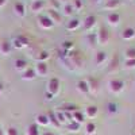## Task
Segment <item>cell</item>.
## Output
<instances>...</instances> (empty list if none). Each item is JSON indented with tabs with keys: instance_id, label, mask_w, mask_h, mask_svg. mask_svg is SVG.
I'll return each mask as SVG.
<instances>
[{
	"instance_id": "30bf717a",
	"label": "cell",
	"mask_w": 135,
	"mask_h": 135,
	"mask_svg": "<svg viewBox=\"0 0 135 135\" xmlns=\"http://www.w3.org/2000/svg\"><path fill=\"white\" fill-rule=\"evenodd\" d=\"M11 43H12V47H15V49H23L25 46H27V45H28V39L20 35V37L15 38Z\"/></svg>"
},
{
	"instance_id": "8fae6325",
	"label": "cell",
	"mask_w": 135,
	"mask_h": 135,
	"mask_svg": "<svg viewBox=\"0 0 135 135\" xmlns=\"http://www.w3.org/2000/svg\"><path fill=\"white\" fill-rule=\"evenodd\" d=\"M97 114H99V108H97L96 105H88V107L85 108V112H84L85 118H88V119H93V118H96Z\"/></svg>"
},
{
	"instance_id": "ab89813d",
	"label": "cell",
	"mask_w": 135,
	"mask_h": 135,
	"mask_svg": "<svg viewBox=\"0 0 135 135\" xmlns=\"http://www.w3.org/2000/svg\"><path fill=\"white\" fill-rule=\"evenodd\" d=\"M45 97H46V100H53V99H54V95H51L50 92L46 91V93H45Z\"/></svg>"
},
{
	"instance_id": "3957f363",
	"label": "cell",
	"mask_w": 135,
	"mask_h": 135,
	"mask_svg": "<svg viewBox=\"0 0 135 135\" xmlns=\"http://www.w3.org/2000/svg\"><path fill=\"white\" fill-rule=\"evenodd\" d=\"M47 92H50L51 95H57L60 92V80L58 78H50L47 83Z\"/></svg>"
},
{
	"instance_id": "5b68a950",
	"label": "cell",
	"mask_w": 135,
	"mask_h": 135,
	"mask_svg": "<svg viewBox=\"0 0 135 135\" xmlns=\"http://www.w3.org/2000/svg\"><path fill=\"white\" fill-rule=\"evenodd\" d=\"M34 70H35L37 76H41V77L46 76V74L49 73L47 64H46V62H39V61H38V62L35 64V68H34Z\"/></svg>"
},
{
	"instance_id": "e575fe53",
	"label": "cell",
	"mask_w": 135,
	"mask_h": 135,
	"mask_svg": "<svg viewBox=\"0 0 135 135\" xmlns=\"http://www.w3.org/2000/svg\"><path fill=\"white\" fill-rule=\"evenodd\" d=\"M124 66L128 68V69H134V68H135V60H126Z\"/></svg>"
},
{
	"instance_id": "f1b7e54d",
	"label": "cell",
	"mask_w": 135,
	"mask_h": 135,
	"mask_svg": "<svg viewBox=\"0 0 135 135\" xmlns=\"http://www.w3.org/2000/svg\"><path fill=\"white\" fill-rule=\"evenodd\" d=\"M124 55H126V60H135V47L127 49Z\"/></svg>"
},
{
	"instance_id": "cb8c5ba5",
	"label": "cell",
	"mask_w": 135,
	"mask_h": 135,
	"mask_svg": "<svg viewBox=\"0 0 135 135\" xmlns=\"http://www.w3.org/2000/svg\"><path fill=\"white\" fill-rule=\"evenodd\" d=\"M120 4L119 0H107V3L104 4V9H111V11H115V8H118Z\"/></svg>"
},
{
	"instance_id": "1f68e13d",
	"label": "cell",
	"mask_w": 135,
	"mask_h": 135,
	"mask_svg": "<svg viewBox=\"0 0 135 135\" xmlns=\"http://www.w3.org/2000/svg\"><path fill=\"white\" fill-rule=\"evenodd\" d=\"M49 58V53L47 51H41L39 53V55H38V57H37V60L39 61V62H46V60Z\"/></svg>"
},
{
	"instance_id": "9c48e42d",
	"label": "cell",
	"mask_w": 135,
	"mask_h": 135,
	"mask_svg": "<svg viewBox=\"0 0 135 135\" xmlns=\"http://www.w3.org/2000/svg\"><path fill=\"white\" fill-rule=\"evenodd\" d=\"M95 26H96V16H93V15L86 16L85 20L83 22V27H84V30H86V31L92 30Z\"/></svg>"
},
{
	"instance_id": "ac0fdd59",
	"label": "cell",
	"mask_w": 135,
	"mask_h": 135,
	"mask_svg": "<svg viewBox=\"0 0 135 135\" xmlns=\"http://www.w3.org/2000/svg\"><path fill=\"white\" fill-rule=\"evenodd\" d=\"M14 11H15V14H16L19 18L26 16V7H25L23 3H20V2L15 3V6H14Z\"/></svg>"
},
{
	"instance_id": "5bb4252c",
	"label": "cell",
	"mask_w": 135,
	"mask_h": 135,
	"mask_svg": "<svg viewBox=\"0 0 135 135\" xmlns=\"http://www.w3.org/2000/svg\"><path fill=\"white\" fill-rule=\"evenodd\" d=\"M35 77H37V73L34 69H31V68H27V69L22 73V80H25V81H32Z\"/></svg>"
},
{
	"instance_id": "74e56055",
	"label": "cell",
	"mask_w": 135,
	"mask_h": 135,
	"mask_svg": "<svg viewBox=\"0 0 135 135\" xmlns=\"http://www.w3.org/2000/svg\"><path fill=\"white\" fill-rule=\"evenodd\" d=\"M62 47H64V49H66V50H72V49H73V42H70V41L64 42Z\"/></svg>"
},
{
	"instance_id": "d6986e66",
	"label": "cell",
	"mask_w": 135,
	"mask_h": 135,
	"mask_svg": "<svg viewBox=\"0 0 135 135\" xmlns=\"http://www.w3.org/2000/svg\"><path fill=\"white\" fill-rule=\"evenodd\" d=\"M47 16L53 20V23L55 25V23H60L61 22V15H60V12L57 9H53V8H49V11H47Z\"/></svg>"
},
{
	"instance_id": "7402d4cb",
	"label": "cell",
	"mask_w": 135,
	"mask_h": 135,
	"mask_svg": "<svg viewBox=\"0 0 135 135\" xmlns=\"http://www.w3.org/2000/svg\"><path fill=\"white\" fill-rule=\"evenodd\" d=\"M105 60H107V53L103 51V50H99V51L96 53V57H95V62H96V65H101Z\"/></svg>"
},
{
	"instance_id": "f35d334b",
	"label": "cell",
	"mask_w": 135,
	"mask_h": 135,
	"mask_svg": "<svg viewBox=\"0 0 135 135\" xmlns=\"http://www.w3.org/2000/svg\"><path fill=\"white\" fill-rule=\"evenodd\" d=\"M88 39L91 43H97V37H96V34H89L88 35Z\"/></svg>"
},
{
	"instance_id": "7dc6e473",
	"label": "cell",
	"mask_w": 135,
	"mask_h": 135,
	"mask_svg": "<svg viewBox=\"0 0 135 135\" xmlns=\"http://www.w3.org/2000/svg\"><path fill=\"white\" fill-rule=\"evenodd\" d=\"M132 135H135V134H132Z\"/></svg>"
},
{
	"instance_id": "d590c367",
	"label": "cell",
	"mask_w": 135,
	"mask_h": 135,
	"mask_svg": "<svg viewBox=\"0 0 135 135\" xmlns=\"http://www.w3.org/2000/svg\"><path fill=\"white\" fill-rule=\"evenodd\" d=\"M118 57H116V55H115V57H114V60H112V62H111V66H109V72H112V70H114V68H115V69H116V68H118Z\"/></svg>"
},
{
	"instance_id": "e0dca14e",
	"label": "cell",
	"mask_w": 135,
	"mask_h": 135,
	"mask_svg": "<svg viewBox=\"0 0 135 135\" xmlns=\"http://www.w3.org/2000/svg\"><path fill=\"white\" fill-rule=\"evenodd\" d=\"M76 88H77V91L80 92L81 95H88L89 93V86H88L86 80H80V81L77 83Z\"/></svg>"
},
{
	"instance_id": "d4e9b609",
	"label": "cell",
	"mask_w": 135,
	"mask_h": 135,
	"mask_svg": "<svg viewBox=\"0 0 135 135\" xmlns=\"http://www.w3.org/2000/svg\"><path fill=\"white\" fill-rule=\"evenodd\" d=\"M26 135H41L39 134V130H38V126L35 124V123H32V124H30L26 130Z\"/></svg>"
},
{
	"instance_id": "277c9868",
	"label": "cell",
	"mask_w": 135,
	"mask_h": 135,
	"mask_svg": "<svg viewBox=\"0 0 135 135\" xmlns=\"http://www.w3.org/2000/svg\"><path fill=\"white\" fill-rule=\"evenodd\" d=\"M38 23H39V26H41L43 30H49V28H51V27L54 26L53 20H51L47 15H41V16L38 18Z\"/></svg>"
},
{
	"instance_id": "6da1fadb",
	"label": "cell",
	"mask_w": 135,
	"mask_h": 135,
	"mask_svg": "<svg viewBox=\"0 0 135 135\" xmlns=\"http://www.w3.org/2000/svg\"><path fill=\"white\" fill-rule=\"evenodd\" d=\"M124 86H126L124 81L120 80V78H111V80L108 81V89H109V92L114 93V95L122 93Z\"/></svg>"
},
{
	"instance_id": "4dcf8cb0",
	"label": "cell",
	"mask_w": 135,
	"mask_h": 135,
	"mask_svg": "<svg viewBox=\"0 0 135 135\" xmlns=\"http://www.w3.org/2000/svg\"><path fill=\"white\" fill-rule=\"evenodd\" d=\"M4 135H19V131H18V128H16V127L9 126V127H7V130H6Z\"/></svg>"
},
{
	"instance_id": "ba28073f",
	"label": "cell",
	"mask_w": 135,
	"mask_h": 135,
	"mask_svg": "<svg viewBox=\"0 0 135 135\" xmlns=\"http://www.w3.org/2000/svg\"><path fill=\"white\" fill-rule=\"evenodd\" d=\"M46 3H45V0H32L31 2V6H30V9L32 12H41V11L45 8Z\"/></svg>"
},
{
	"instance_id": "603a6c76",
	"label": "cell",
	"mask_w": 135,
	"mask_h": 135,
	"mask_svg": "<svg viewBox=\"0 0 135 135\" xmlns=\"http://www.w3.org/2000/svg\"><path fill=\"white\" fill-rule=\"evenodd\" d=\"M47 118H49V124H51L54 127H61V123L58 122L57 116H55V112H49Z\"/></svg>"
},
{
	"instance_id": "83f0119b",
	"label": "cell",
	"mask_w": 135,
	"mask_h": 135,
	"mask_svg": "<svg viewBox=\"0 0 135 135\" xmlns=\"http://www.w3.org/2000/svg\"><path fill=\"white\" fill-rule=\"evenodd\" d=\"M80 126L81 124H78V123H76V122H72L70 124L66 126V128H68V131H70V132H77L78 130H80Z\"/></svg>"
},
{
	"instance_id": "836d02e7",
	"label": "cell",
	"mask_w": 135,
	"mask_h": 135,
	"mask_svg": "<svg viewBox=\"0 0 135 135\" xmlns=\"http://www.w3.org/2000/svg\"><path fill=\"white\" fill-rule=\"evenodd\" d=\"M118 111V105L115 103H108V112L109 114H115Z\"/></svg>"
},
{
	"instance_id": "2e32d148",
	"label": "cell",
	"mask_w": 135,
	"mask_h": 135,
	"mask_svg": "<svg viewBox=\"0 0 135 135\" xmlns=\"http://www.w3.org/2000/svg\"><path fill=\"white\" fill-rule=\"evenodd\" d=\"M11 50H12V43H11V42L3 41L2 43H0V54L8 55V54L11 53Z\"/></svg>"
},
{
	"instance_id": "bcb514c9",
	"label": "cell",
	"mask_w": 135,
	"mask_h": 135,
	"mask_svg": "<svg viewBox=\"0 0 135 135\" xmlns=\"http://www.w3.org/2000/svg\"><path fill=\"white\" fill-rule=\"evenodd\" d=\"M95 2H96V3H97V2H100V0H95Z\"/></svg>"
},
{
	"instance_id": "ffe728a7",
	"label": "cell",
	"mask_w": 135,
	"mask_h": 135,
	"mask_svg": "<svg viewBox=\"0 0 135 135\" xmlns=\"http://www.w3.org/2000/svg\"><path fill=\"white\" fill-rule=\"evenodd\" d=\"M72 122H76V123H78V124H83V123L85 122V115L83 114L81 111H74L73 114H72Z\"/></svg>"
},
{
	"instance_id": "d6a6232c",
	"label": "cell",
	"mask_w": 135,
	"mask_h": 135,
	"mask_svg": "<svg viewBox=\"0 0 135 135\" xmlns=\"http://www.w3.org/2000/svg\"><path fill=\"white\" fill-rule=\"evenodd\" d=\"M73 8H74V11H78V9H81L83 8V2L81 0H73Z\"/></svg>"
},
{
	"instance_id": "60d3db41",
	"label": "cell",
	"mask_w": 135,
	"mask_h": 135,
	"mask_svg": "<svg viewBox=\"0 0 135 135\" xmlns=\"http://www.w3.org/2000/svg\"><path fill=\"white\" fill-rule=\"evenodd\" d=\"M7 4V0H0V8H3Z\"/></svg>"
},
{
	"instance_id": "f546056e",
	"label": "cell",
	"mask_w": 135,
	"mask_h": 135,
	"mask_svg": "<svg viewBox=\"0 0 135 135\" xmlns=\"http://www.w3.org/2000/svg\"><path fill=\"white\" fill-rule=\"evenodd\" d=\"M55 116H57V119H58V122L61 123V124H65V123L68 122V119H66V116H65L64 112L57 111V112H55Z\"/></svg>"
},
{
	"instance_id": "f6af8a7d",
	"label": "cell",
	"mask_w": 135,
	"mask_h": 135,
	"mask_svg": "<svg viewBox=\"0 0 135 135\" xmlns=\"http://www.w3.org/2000/svg\"><path fill=\"white\" fill-rule=\"evenodd\" d=\"M0 135H4V132H3V130H0Z\"/></svg>"
},
{
	"instance_id": "484cf974",
	"label": "cell",
	"mask_w": 135,
	"mask_h": 135,
	"mask_svg": "<svg viewBox=\"0 0 135 135\" xmlns=\"http://www.w3.org/2000/svg\"><path fill=\"white\" fill-rule=\"evenodd\" d=\"M85 132H86V135H93V134L96 132V124H95V123H92V122L86 123Z\"/></svg>"
},
{
	"instance_id": "ee69618b",
	"label": "cell",
	"mask_w": 135,
	"mask_h": 135,
	"mask_svg": "<svg viewBox=\"0 0 135 135\" xmlns=\"http://www.w3.org/2000/svg\"><path fill=\"white\" fill-rule=\"evenodd\" d=\"M60 3H65V4H68V2H69V0H58Z\"/></svg>"
},
{
	"instance_id": "7bdbcfd3",
	"label": "cell",
	"mask_w": 135,
	"mask_h": 135,
	"mask_svg": "<svg viewBox=\"0 0 135 135\" xmlns=\"http://www.w3.org/2000/svg\"><path fill=\"white\" fill-rule=\"evenodd\" d=\"M42 135H55V134H54V132H51V131H45Z\"/></svg>"
},
{
	"instance_id": "52a82bcc",
	"label": "cell",
	"mask_w": 135,
	"mask_h": 135,
	"mask_svg": "<svg viewBox=\"0 0 135 135\" xmlns=\"http://www.w3.org/2000/svg\"><path fill=\"white\" fill-rule=\"evenodd\" d=\"M86 83L89 86V93H97L99 92V80L95 77H88Z\"/></svg>"
},
{
	"instance_id": "44dd1931",
	"label": "cell",
	"mask_w": 135,
	"mask_h": 135,
	"mask_svg": "<svg viewBox=\"0 0 135 135\" xmlns=\"http://www.w3.org/2000/svg\"><path fill=\"white\" fill-rule=\"evenodd\" d=\"M78 27H80V20L76 19V18L70 19V20L66 23V28L69 30V31H74V30H77Z\"/></svg>"
},
{
	"instance_id": "7a4b0ae2",
	"label": "cell",
	"mask_w": 135,
	"mask_h": 135,
	"mask_svg": "<svg viewBox=\"0 0 135 135\" xmlns=\"http://www.w3.org/2000/svg\"><path fill=\"white\" fill-rule=\"evenodd\" d=\"M96 37H97V43L99 45H107L109 42V32L104 27L99 28V31L96 32Z\"/></svg>"
},
{
	"instance_id": "7c38bea8",
	"label": "cell",
	"mask_w": 135,
	"mask_h": 135,
	"mask_svg": "<svg viewBox=\"0 0 135 135\" xmlns=\"http://www.w3.org/2000/svg\"><path fill=\"white\" fill-rule=\"evenodd\" d=\"M122 38L124 41H131L135 38V28L134 27H126L122 31Z\"/></svg>"
},
{
	"instance_id": "b9f144b4",
	"label": "cell",
	"mask_w": 135,
	"mask_h": 135,
	"mask_svg": "<svg viewBox=\"0 0 135 135\" xmlns=\"http://www.w3.org/2000/svg\"><path fill=\"white\" fill-rule=\"evenodd\" d=\"M3 91H4V84H3V83H0V95L3 93Z\"/></svg>"
},
{
	"instance_id": "8d00e7d4",
	"label": "cell",
	"mask_w": 135,
	"mask_h": 135,
	"mask_svg": "<svg viewBox=\"0 0 135 135\" xmlns=\"http://www.w3.org/2000/svg\"><path fill=\"white\" fill-rule=\"evenodd\" d=\"M50 3H51V7L50 8H53V9H58L61 7V3L58 2V0H50Z\"/></svg>"
},
{
	"instance_id": "8992f818",
	"label": "cell",
	"mask_w": 135,
	"mask_h": 135,
	"mask_svg": "<svg viewBox=\"0 0 135 135\" xmlns=\"http://www.w3.org/2000/svg\"><path fill=\"white\" fill-rule=\"evenodd\" d=\"M107 22L111 26H118L120 23V14L116 12V11H111L107 15Z\"/></svg>"
},
{
	"instance_id": "4fadbf2b",
	"label": "cell",
	"mask_w": 135,
	"mask_h": 135,
	"mask_svg": "<svg viewBox=\"0 0 135 135\" xmlns=\"http://www.w3.org/2000/svg\"><path fill=\"white\" fill-rule=\"evenodd\" d=\"M35 124L41 126V127H47L49 126V118H47V115H45V114L37 115L35 116Z\"/></svg>"
},
{
	"instance_id": "4316f807",
	"label": "cell",
	"mask_w": 135,
	"mask_h": 135,
	"mask_svg": "<svg viewBox=\"0 0 135 135\" xmlns=\"http://www.w3.org/2000/svg\"><path fill=\"white\" fill-rule=\"evenodd\" d=\"M62 11H64V15H66V16H70L72 14H73V11H74V8H73V6L72 4H64V7H62Z\"/></svg>"
},
{
	"instance_id": "9a60e30c",
	"label": "cell",
	"mask_w": 135,
	"mask_h": 135,
	"mask_svg": "<svg viewBox=\"0 0 135 135\" xmlns=\"http://www.w3.org/2000/svg\"><path fill=\"white\" fill-rule=\"evenodd\" d=\"M28 64H27V61L26 60H23V58H18V60H15V62H14V66H15V69L18 70V72H22L23 73L26 69H27V66Z\"/></svg>"
}]
</instances>
